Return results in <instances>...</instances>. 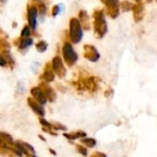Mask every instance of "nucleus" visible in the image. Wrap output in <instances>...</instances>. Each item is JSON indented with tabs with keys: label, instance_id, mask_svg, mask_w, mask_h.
<instances>
[{
	"label": "nucleus",
	"instance_id": "nucleus-1",
	"mask_svg": "<svg viewBox=\"0 0 157 157\" xmlns=\"http://www.w3.org/2000/svg\"><path fill=\"white\" fill-rule=\"evenodd\" d=\"M94 17V30L95 36L98 39L103 38L108 31L107 22L105 20V16L103 10H96L93 14Z\"/></svg>",
	"mask_w": 157,
	"mask_h": 157
},
{
	"label": "nucleus",
	"instance_id": "nucleus-2",
	"mask_svg": "<svg viewBox=\"0 0 157 157\" xmlns=\"http://www.w3.org/2000/svg\"><path fill=\"white\" fill-rule=\"evenodd\" d=\"M83 32L79 20L75 17H72L69 23V37L74 43H78L82 40Z\"/></svg>",
	"mask_w": 157,
	"mask_h": 157
},
{
	"label": "nucleus",
	"instance_id": "nucleus-3",
	"mask_svg": "<svg viewBox=\"0 0 157 157\" xmlns=\"http://www.w3.org/2000/svg\"><path fill=\"white\" fill-rule=\"evenodd\" d=\"M63 56L65 63L68 66H73L78 59V56H77L76 52H75V50H74V48L70 42H65L63 44Z\"/></svg>",
	"mask_w": 157,
	"mask_h": 157
},
{
	"label": "nucleus",
	"instance_id": "nucleus-4",
	"mask_svg": "<svg viewBox=\"0 0 157 157\" xmlns=\"http://www.w3.org/2000/svg\"><path fill=\"white\" fill-rule=\"evenodd\" d=\"M51 63H52V68L54 74H56L60 78H63L66 74V70L63 66V63L61 57L55 56Z\"/></svg>",
	"mask_w": 157,
	"mask_h": 157
},
{
	"label": "nucleus",
	"instance_id": "nucleus-5",
	"mask_svg": "<svg viewBox=\"0 0 157 157\" xmlns=\"http://www.w3.org/2000/svg\"><path fill=\"white\" fill-rule=\"evenodd\" d=\"M84 57L91 62H97L100 55L98 52V50L90 44H86L84 46Z\"/></svg>",
	"mask_w": 157,
	"mask_h": 157
},
{
	"label": "nucleus",
	"instance_id": "nucleus-6",
	"mask_svg": "<svg viewBox=\"0 0 157 157\" xmlns=\"http://www.w3.org/2000/svg\"><path fill=\"white\" fill-rule=\"evenodd\" d=\"M39 87L40 88V90L42 91V93L44 94L45 98H47V100H49L50 102H53L55 101L56 98H57V95H56V92L54 91V89L50 86L48 85V83L46 82H41L39 86Z\"/></svg>",
	"mask_w": 157,
	"mask_h": 157
},
{
	"label": "nucleus",
	"instance_id": "nucleus-7",
	"mask_svg": "<svg viewBox=\"0 0 157 157\" xmlns=\"http://www.w3.org/2000/svg\"><path fill=\"white\" fill-rule=\"evenodd\" d=\"M37 14H38V10H37V6H29L28 7V22L29 25V28H31L32 29H36L37 26Z\"/></svg>",
	"mask_w": 157,
	"mask_h": 157
},
{
	"label": "nucleus",
	"instance_id": "nucleus-8",
	"mask_svg": "<svg viewBox=\"0 0 157 157\" xmlns=\"http://www.w3.org/2000/svg\"><path fill=\"white\" fill-rule=\"evenodd\" d=\"M27 101H28V105L30 107V109H31L37 115H39V116H40V117L44 116L45 110H44L42 105H40L39 102H37L33 98H28Z\"/></svg>",
	"mask_w": 157,
	"mask_h": 157
},
{
	"label": "nucleus",
	"instance_id": "nucleus-9",
	"mask_svg": "<svg viewBox=\"0 0 157 157\" xmlns=\"http://www.w3.org/2000/svg\"><path fill=\"white\" fill-rule=\"evenodd\" d=\"M30 94L32 95V98L37 101L39 102L40 105H45L46 102H47V98H45L44 94L42 93V91L40 90V88L39 86H34L31 88L30 90Z\"/></svg>",
	"mask_w": 157,
	"mask_h": 157
},
{
	"label": "nucleus",
	"instance_id": "nucleus-10",
	"mask_svg": "<svg viewBox=\"0 0 157 157\" xmlns=\"http://www.w3.org/2000/svg\"><path fill=\"white\" fill-rule=\"evenodd\" d=\"M54 78H55V74L52 68V63H48L45 66L44 71H43L42 79L46 83H51V82L54 81Z\"/></svg>",
	"mask_w": 157,
	"mask_h": 157
},
{
	"label": "nucleus",
	"instance_id": "nucleus-11",
	"mask_svg": "<svg viewBox=\"0 0 157 157\" xmlns=\"http://www.w3.org/2000/svg\"><path fill=\"white\" fill-rule=\"evenodd\" d=\"M132 10L134 15V20L136 22L141 21L144 17V5L141 2H138V4L133 5Z\"/></svg>",
	"mask_w": 157,
	"mask_h": 157
},
{
	"label": "nucleus",
	"instance_id": "nucleus-12",
	"mask_svg": "<svg viewBox=\"0 0 157 157\" xmlns=\"http://www.w3.org/2000/svg\"><path fill=\"white\" fill-rule=\"evenodd\" d=\"M79 22L81 24V27L86 29V30H88L90 29V23H89V17H88V15L86 13V11L85 10H81L79 12Z\"/></svg>",
	"mask_w": 157,
	"mask_h": 157
},
{
	"label": "nucleus",
	"instance_id": "nucleus-13",
	"mask_svg": "<svg viewBox=\"0 0 157 157\" xmlns=\"http://www.w3.org/2000/svg\"><path fill=\"white\" fill-rule=\"evenodd\" d=\"M33 43V40L31 38H20L18 40V43L17 44L18 46V49L19 50H24V49H27L28 47L31 46Z\"/></svg>",
	"mask_w": 157,
	"mask_h": 157
},
{
	"label": "nucleus",
	"instance_id": "nucleus-14",
	"mask_svg": "<svg viewBox=\"0 0 157 157\" xmlns=\"http://www.w3.org/2000/svg\"><path fill=\"white\" fill-rule=\"evenodd\" d=\"M107 14L112 17L115 18L120 14V6H112V7H107Z\"/></svg>",
	"mask_w": 157,
	"mask_h": 157
},
{
	"label": "nucleus",
	"instance_id": "nucleus-15",
	"mask_svg": "<svg viewBox=\"0 0 157 157\" xmlns=\"http://www.w3.org/2000/svg\"><path fill=\"white\" fill-rule=\"evenodd\" d=\"M81 144H85L86 147H88V148H93L95 145H96V144H97V142H96V140L95 139H92V138H83L82 140H81Z\"/></svg>",
	"mask_w": 157,
	"mask_h": 157
},
{
	"label": "nucleus",
	"instance_id": "nucleus-16",
	"mask_svg": "<svg viewBox=\"0 0 157 157\" xmlns=\"http://www.w3.org/2000/svg\"><path fill=\"white\" fill-rule=\"evenodd\" d=\"M48 48V43L45 40H40L36 44V50L39 52H44Z\"/></svg>",
	"mask_w": 157,
	"mask_h": 157
},
{
	"label": "nucleus",
	"instance_id": "nucleus-17",
	"mask_svg": "<svg viewBox=\"0 0 157 157\" xmlns=\"http://www.w3.org/2000/svg\"><path fill=\"white\" fill-rule=\"evenodd\" d=\"M36 6H37L38 13L40 16H44L46 14V12H47V6H46V5L43 2H39Z\"/></svg>",
	"mask_w": 157,
	"mask_h": 157
},
{
	"label": "nucleus",
	"instance_id": "nucleus-18",
	"mask_svg": "<svg viewBox=\"0 0 157 157\" xmlns=\"http://www.w3.org/2000/svg\"><path fill=\"white\" fill-rule=\"evenodd\" d=\"M0 138H2L6 143L9 144H14V141H13V138L12 136H10L8 133L6 132H0Z\"/></svg>",
	"mask_w": 157,
	"mask_h": 157
},
{
	"label": "nucleus",
	"instance_id": "nucleus-19",
	"mask_svg": "<svg viewBox=\"0 0 157 157\" xmlns=\"http://www.w3.org/2000/svg\"><path fill=\"white\" fill-rule=\"evenodd\" d=\"M63 10V4H59V5H56L52 7V17H56L57 15H59L62 11Z\"/></svg>",
	"mask_w": 157,
	"mask_h": 157
},
{
	"label": "nucleus",
	"instance_id": "nucleus-20",
	"mask_svg": "<svg viewBox=\"0 0 157 157\" xmlns=\"http://www.w3.org/2000/svg\"><path fill=\"white\" fill-rule=\"evenodd\" d=\"M18 142H19V144L26 149V151H27L29 155H35V150H34V148H33L29 144L25 143V142H22V141H18Z\"/></svg>",
	"mask_w": 157,
	"mask_h": 157
},
{
	"label": "nucleus",
	"instance_id": "nucleus-21",
	"mask_svg": "<svg viewBox=\"0 0 157 157\" xmlns=\"http://www.w3.org/2000/svg\"><path fill=\"white\" fill-rule=\"evenodd\" d=\"M121 7L123 11H129V10H132V7H133V4L129 2V1H123L121 4Z\"/></svg>",
	"mask_w": 157,
	"mask_h": 157
},
{
	"label": "nucleus",
	"instance_id": "nucleus-22",
	"mask_svg": "<svg viewBox=\"0 0 157 157\" xmlns=\"http://www.w3.org/2000/svg\"><path fill=\"white\" fill-rule=\"evenodd\" d=\"M107 7L119 6V0H101Z\"/></svg>",
	"mask_w": 157,
	"mask_h": 157
},
{
	"label": "nucleus",
	"instance_id": "nucleus-23",
	"mask_svg": "<svg viewBox=\"0 0 157 157\" xmlns=\"http://www.w3.org/2000/svg\"><path fill=\"white\" fill-rule=\"evenodd\" d=\"M30 36V29L29 26H25L21 31V38H29Z\"/></svg>",
	"mask_w": 157,
	"mask_h": 157
},
{
	"label": "nucleus",
	"instance_id": "nucleus-24",
	"mask_svg": "<svg viewBox=\"0 0 157 157\" xmlns=\"http://www.w3.org/2000/svg\"><path fill=\"white\" fill-rule=\"evenodd\" d=\"M52 130H55V131H57V130L66 131V130H67V128H66L64 125H63V124H61V123H58V122L52 123Z\"/></svg>",
	"mask_w": 157,
	"mask_h": 157
},
{
	"label": "nucleus",
	"instance_id": "nucleus-25",
	"mask_svg": "<svg viewBox=\"0 0 157 157\" xmlns=\"http://www.w3.org/2000/svg\"><path fill=\"white\" fill-rule=\"evenodd\" d=\"M40 123L43 126V128H46L47 130H52V123H49L46 120L43 118H40Z\"/></svg>",
	"mask_w": 157,
	"mask_h": 157
},
{
	"label": "nucleus",
	"instance_id": "nucleus-26",
	"mask_svg": "<svg viewBox=\"0 0 157 157\" xmlns=\"http://www.w3.org/2000/svg\"><path fill=\"white\" fill-rule=\"evenodd\" d=\"M76 150H77V152L79 153V154H81L82 155H87V150H86V147H84L83 145H81V144H77L76 145Z\"/></svg>",
	"mask_w": 157,
	"mask_h": 157
},
{
	"label": "nucleus",
	"instance_id": "nucleus-27",
	"mask_svg": "<svg viewBox=\"0 0 157 157\" xmlns=\"http://www.w3.org/2000/svg\"><path fill=\"white\" fill-rule=\"evenodd\" d=\"M74 134H75V136L76 139L77 138H85L86 136V133L84 132H82V131H78L76 132H74Z\"/></svg>",
	"mask_w": 157,
	"mask_h": 157
},
{
	"label": "nucleus",
	"instance_id": "nucleus-28",
	"mask_svg": "<svg viewBox=\"0 0 157 157\" xmlns=\"http://www.w3.org/2000/svg\"><path fill=\"white\" fill-rule=\"evenodd\" d=\"M6 64H7V62H6V58L4 57L3 54H0V66L4 67V66H6Z\"/></svg>",
	"mask_w": 157,
	"mask_h": 157
},
{
	"label": "nucleus",
	"instance_id": "nucleus-29",
	"mask_svg": "<svg viewBox=\"0 0 157 157\" xmlns=\"http://www.w3.org/2000/svg\"><path fill=\"white\" fill-rule=\"evenodd\" d=\"M63 136H64L65 138H67L68 140H71V141H73V140H75V139H76L74 133H63Z\"/></svg>",
	"mask_w": 157,
	"mask_h": 157
},
{
	"label": "nucleus",
	"instance_id": "nucleus-30",
	"mask_svg": "<svg viewBox=\"0 0 157 157\" xmlns=\"http://www.w3.org/2000/svg\"><path fill=\"white\" fill-rule=\"evenodd\" d=\"M91 157H107V155L100 152H95L91 155Z\"/></svg>",
	"mask_w": 157,
	"mask_h": 157
},
{
	"label": "nucleus",
	"instance_id": "nucleus-31",
	"mask_svg": "<svg viewBox=\"0 0 157 157\" xmlns=\"http://www.w3.org/2000/svg\"><path fill=\"white\" fill-rule=\"evenodd\" d=\"M49 151H50V153H51V154H52L53 155H56V153L54 152V150H52V149H50Z\"/></svg>",
	"mask_w": 157,
	"mask_h": 157
},
{
	"label": "nucleus",
	"instance_id": "nucleus-32",
	"mask_svg": "<svg viewBox=\"0 0 157 157\" xmlns=\"http://www.w3.org/2000/svg\"><path fill=\"white\" fill-rule=\"evenodd\" d=\"M39 138H40V139L41 141H43V142H45V141H46V140H45V138H43V137H42L41 135H39Z\"/></svg>",
	"mask_w": 157,
	"mask_h": 157
},
{
	"label": "nucleus",
	"instance_id": "nucleus-33",
	"mask_svg": "<svg viewBox=\"0 0 157 157\" xmlns=\"http://www.w3.org/2000/svg\"><path fill=\"white\" fill-rule=\"evenodd\" d=\"M30 157H37V156H36L35 155H30Z\"/></svg>",
	"mask_w": 157,
	"mask_h": 157
},
{
	"label": "nucleus",
	"instance_id": "nucleus-34",
	"mask_svg": "<svg viewBox=\"0 0 157 157\" xmlns=\"http://www.w3.org/2000/svg\"><path fill=\"white\" fill-rule=\"evenodd\" d=\"M151 1H153V0H147V2H151Z\"/></svg>",
	"mask_w": 157,
	"mask_h": 157
},
{
	"label": "nucleus",
	"instance_id": "nucleus-35",
	"mask_svg": "<svg viewBox=\"0 0 157 157\" xmlns=\"http://www.w3.org/2000/svg\"><path fill=\"white\" fill-rule=\"evenodd\" d=\"M137 1H138V2H141V0H137Z\"/></svg>",
	"mask_w": 157,
	"mask_h": 157
}]
</instances>
